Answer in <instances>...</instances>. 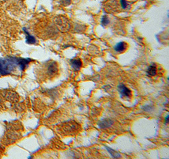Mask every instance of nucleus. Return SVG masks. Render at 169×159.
Here are the masks:
<instances>
[{"label":"nucleus","mask_w":169,"mask_h":159,"mask_svg":"<svg viewBox=\"0 0 169 159\" xmlns=\"http://www.w3.org/2000/svg\"><path fill=\"white\" fill-rule=\"evenodd\" d=\"M110 21H109V18L107 15H103L102 18H101V24H102L103 26H106L107 25Z\"/></svg>","instance_id":"14"},{"label":"nucleus","mask_w":169,"mask_h":159,"mask_svg":"<svg viewBox=\"0 0 169 159\" xmlns=\"http://www.w3.org/2000/svg\"><path fill=\"white\" fill-rule=\"evenodd\" d=\"M58 72V65L55 61L47 62L43 71V79H50L55 76Z\"/></svg>","instance_id":"2"},{"label":"nucleus","mask_w":169,"mask_h":159,"mask_svg":"<svg viewBox=\"0 0 169 159\" xmlns=\"http://www.w3.org/2000/svg\"><path fill=\"white\" fill-rule=\"evenodd\" d=\"M118 90L122 98H129L132 97V92L124 84H119L118 86Z\"/></svg>","instance_id":"4"},{"label":"nucleus","mask_w":169,"mask_h":159,"mask_svg":"<svg viewBox=\"0 0 169 159\" xmlns=\"http://www.w3.org/2000/svg\"><path fill=\"white\" fill-rule=\"evenodd\" d=\"M157 72V67L155 64H151L150 65L147 69V75L150 77H153L156 74Z\"/></svg>","instance_id":"10"},{"label":"nucleus","mask_w":169,"mask_h":159,"mask_svg":"<svg viewBox=\"0 0 169 159\" xmlns=\"http://www.w3.org/2000/svg\"><path fill=\"white\" fill-rule=\"evenodd\" d=\"M5 97L8 100L11 102H15L18 99V95L12 91H9L8 93H6L5 94Z\"/></svg>","instance_id":"11"},{"label":"nucleus","mask_w":169,"mask_h":159,"mask_svg":"<svg viewBox=\"0 0 169 159\" xmlns=\"http://www.w3.org/2000/svg\"><path fill=\"white\" fill-rule=\"evenodd\" d=\"M120 4H121V6L122 9L123 10L129 9V4L127 3L126 0H120Z\"/></svg>","instance_id":"13"},{"label":"nucleus","mask_w":169,"mask_h":159,"mask_svg":"<svg viewBox=\"0 0 169 159\" xmlns=\"http://www.w3.org/2000/svg\"><path fill=\"white\" fill-rule=\"evenodd\" d=\"M70 64L71 65H72V68L75 70L76 71H79L81 68L82 67V61L80 58H74L72 59V60H70Z\"/></svg>","instance_id":"7"},{"label":"nucleus","mask_w":169,"mask_h":159,"mask_svg":"<svg viewBox=\"0 0 169 159\" xmlns=\"http://www.w3.org/2000/svg\"><path fill=\"white\" fill-rule=\"evenodd\" d=\"M106 149L107 150V151H108L109 153L111 155V156L112 157V158H121L122 157L121 155L120 154V153L117 152V151H116L114 150H113L112 148H110V147L106 146Z\"/></svg>","instance_id":"12"},{"label":"nucleus","mask_w":169,"mask_h":159,"mask_svg":"<svg viewBox=\"0 0 169 159\" xmlns=\"http://www.w3.org/2000/svg\"><path fill=\"white\" fill-rule=\"evenodd\" d=\"M55 23L57 28L62 32L68 31L70 27V24L69 20L63 15L56 17L55 18Z\"/></svg>","instance_id":"3"},{"label":"nucleus","mask_w":169,"mask_h":159,"mask_svg":"<svg viewBox=\"0 0 169 159\" xmlns=\"http://www.w3.org/2000/svg\"><path fill=\"white\" fill-rule=\"evenodd\" d=\"M72 3V0H60L61 5L63 6H69Z\"/></svg>","instance_id":"15"},{"label":"nucleus","mask_w":169,"mask_h":159,"mask_svg":"<svg viewBox=\"0 0 169 159\" xmlns=\"http://www.w3.org/2000/svg\"><path fill=\"white\" fill-rule=\"evenodd\" d=\"M128 47V44L126 42H120L114 46V50L116 52L121 53L124 52Z\"/></svg>","instance_id":"6"},{"label":"nucleus","mask_w":169,"mask_h":159,"mask_svg":"<svg viewBox=\"0 0 169 159\" xmlns=\"http://www.w3.org/2000/svg\"><path fill=\"white\" fill-rule=\"evenodd\" d=\"M168 118H169L168 116H167L166 117H165V123H166L167 124L168 123Z\"/></svg>","instance_id":"16"},{"label":"nucleus","mask_w":169,"mask_h":159,"mask_svg":"<svg viewBox=\"0 0 169 159\" xmlns=\"http://www.w3.org/2000/svg\"><path fill=\"white\" fill-rule=\"evenodd\" d=\"M79 127V125L77 123H68L66 124L65 126H63V130L64 131V132H67L68 134H72L74 132H77L76 131H77Z\"/></svg>","instance_id":"5"},{"label":"nucleus","mask_w":169,"mask_h":159,"mask_svg":"<svg viewBox=\"0 0 169 159\" xmlns=\"http://www.w3.org/2000/svg\"><path fill=\"white\" fill-rule=\"evenodd\" d=\"M24 32L25 34V38H26V43L29 44H34L36 43V39L33 36L30 34V33L27 31V29L23 28Z\"/></svg>","instance_id":"8"},{"label":"nucleus","mask_w":169,"mask_h":159,"mask_svg":"<svg viewBox=\"0 0 169 159\" xmlns=\"http://www.w3.org/2000/svg\"><path fill=\"white\" fill-rule=\"evenodd\" d=\"M32 60L15 57H6L0 58V76L12 75L17 71L22 72L25 71Z\"/></svg>","instance_id":"1"},{"label":"nucleus","mask_w":169,"mask_h":159,"mask_svg":"<svg viewBox=\"0 0 169 159\" xmlns=\"http://www.w3.org/2000/svg\"><path fill=\"white\" fill-rule=\"evenodd\" d=\"M113 123H114V122H113L112 120L110 119H104L100 122L98 123V125L100 128L105 129L110 127Z\"/></svg>","instance_id":"9"},{"label":"nucleus","mask_w":169,"mask_h":159,"mask_svg":"<svg viewBox=\"0 0 169 159\" xmlns=\"http://www.w3.org/2000/svg\"><path fill=\"white\" fill-rule=\"evenodd\" d=\"M6 1H8V0H0V1L1 2H5Z\"/></svg>","instance_id":"17"}]
</instances>
